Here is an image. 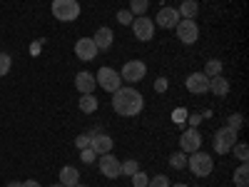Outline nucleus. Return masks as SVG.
Instances as JSON below:
<instances>
[{"instance_id":"obj_1","label":"nucleus","mask_w":249,"mask_h":187,"mask_svg":"<svg viewBox=\"0 0 249 187\" xmlns=\"http://www.w3.org/2000/svg\"><path fill=\"white\" fill-rule=\"evenodd\" d=\"M112 108L122 117H135L144 108V97L135 88H120V90L112 93Z\"/></svg>"},{"instance_id":"obj_2","label":"nucleus","mask_w":249,"mask_h":187,"mask_svg":"<svg viewBox=\"0 0 249 187\" xmlns=\"http://www.w3.org/2000/svg\"><path fill=\"white\" fill-rule=\"evenodd\" d=\"M55 20H60V23H72V20L80 18V3L77 0H53L50 5Z\"/></svg>"},{"instance_id":"obj_3","label":"nucleus","mask_w":249,"mask_h":187,"mask_svg":"<svg viewBox=\"0 0 249 187\" xmlns=\"http://www.w3.org/2000/svg\"><path fill=\"white\" fill-rule=\"evenodd\" d=\"M187 168H190L192 175H197V177H207L214 170V160H212V155L197 150V152H192L190 157H187Z\"/></svg>"},{"instance_id":"obj_4","label":"nucleus","mask_w":249,"mask_h":187,"mask_svg":"<svg viewBox=\"0 0 249 187\" xmlns=\"http://www.w3.org/2000/svg\"><path fill=\"white\" fill-rule=\"evenodd\" d=\"M95 82L105 90V93H115V90H120L122 88V77H120V73H115L112 68H100L97 73H95Z\"/></svg>"},{"instance_id":"obj_5","label":"nucleus","mask_w":249,"mask_h":187,"mask_svg":"<svg viewBox=\"0 0 249 187\" xmlns=\"http://www.w3.org/2000/svg\"><path fill=\"white\" fill-rule=\"evenodd\" d=\"M234 142H237V130H232V128H219L217 132H214V152L217 155H227V152H232V148H234Z\"/></svg>"},{"instance_id":"obj_6","label":"nucleus","mask_w":249,"mask_h":187,"mask_svg":"<svg viewBox=\"0 0 249 187\" xmlns=\"http://www.w3.org/2000/svg\"><path fill=\"white\" fill-rule=\"evenodd\" d=\"M144 75H147V65H144L142 60H130L124 62V68L120 70V77L124 82H130V85H135V82L144 80Z\"/></svg>"},{"instance_id":"obj_7","label":"nucleus","mask_w":249,"mask_h":187,"mask_svg":"<svg viewBox=\"0 0 249 187\" xmlns=\"http://www.w3.org/2000/svg\"><path fill=\"white\" fill-rule=\"evenodd\" d=\"M175 30H177V37L182 40L184 45H195L197 40H199V28H197V23L195 20H179V23L175 25Z\"/></svg>"},{"instance_id":"obj_8","label":"nucleus","mask_w":249,"mask_h":187,"mask_svg":"<svg viewBox=\"0 0 249 187\" xmlns=\"http://www.w3.org/2000/svg\"><path fill=\"white\" fill-rule=\"evenodd\" d=\"M132 33L137 40H142V43H147V40L155 37V23L147 18V15H137L132 20Z\"/></svg>"},{"instance_id":"obj_9","label":"nucleus","mask_w":249,"mask_h":187,"mask_svg":"<svg viewBox=\"0 0 249 187\" xmlns=\"http://www.w3.org/2000/svg\"><path fill=\"white\" fill-rule=\"evenodd\" d=\"M179 148H182L184 155H192V152H197V150L202 148V135L197 132V128H190L187 132H182V137H179Z\"/></svg>"},{"instance_id":"obj_10","label":"nucleus","mask_w":249,"mask_h":187,"mask_svg":"<svg viewBox=\"0 0 249 187\" xmlns=\"http://www.w3.org/2000/svg\"><path fill=\"white\" fill-rule=\"evenodd\" d=\"M112 148H115V142H112L110 135L90 132V150H92L95 155H107V152H112Z\"/></svg>"},{"instance_id":"obj_11","label":"nucleus","mask_w":249,"mask_h":187,"mask_svg":"<svg viewBox=\"0 0 249 187\" xmlns=\"http://www.w3.org/2000/svg\"><path fill=\"white\" fill-rule=\"evenodd\" d=\"M184 85L195 95H204V93H210V77H207L204 73H192V75H187Z\"/></svg>"},{"instance_id":"obj_12","label":"nucleus","mask_w":249,"mask_h":187,"mask_svg":"<svg viewBox=\"0 0 249 187\" xmlns=\"http://www.w3.org/2000/svg\"><path fill=\"white\" fill-rule=\"evenodd\" d=\"M97 53H100V50H97V45L92 43V37H80L77 43H75V55H77L80 60H85V62H88V60H95Z\"/></svg>"},{"instance_id":"obj_13","label":"nucleus","mask_w":249,"mask_h":187,"mask_svg":"<svg viewBox=\"0 0 249 187\" xmlns=\"http://www.w3.org/2000/svg\"><path fill=\"white\" fill-rule=\"evenodd\" d=\"M100 172L105 175L107 180H115V177H120L122 172H120V160L115 157V155H102L100 157Z\"/></svg>"},{"instance_id":"obj_14","label":"nucleus","mask_w":249,"mask_h":187,"mask_svg":"<svg viewBox=\"0 0 249 187\" xmlns=\"http://www.w3.org/2000/svg\"><path fill=\"white\" fill-rule=\"evenodd\" d=\"M179 13H177V8H162L160 13H157V18H155V23L160 25V28H164V30H170V28H175L177 23H179Z\"/></svg>"},{"instance_id":"obj_15","label":"nucleus","mask_w":249,"mask_h":187,"mask_svg":"<svg viewBox=\"0 0 249 187\" xmlns=\"http://www.w3.org/2000/svg\"><path fill=\"white\" fill-rule=\"evenodd\" d=\"M95 85H97V82H95V73H85V70H82V73L75 75V88L82 95H92L95 93Z\"/></svg>"},{"instance_id":"obj_16","label":"nucleus","mask_w":249,"mask_h":187,"mask_svg":"<svg viewBox=\"0 0 249 187\" xmlns=\"http://www.w3.org/2000/svg\"><path fill=\"white\" fill-rule=\"evenodd\" d=\"M92 43L97 45V50H110L112 43H115V33L110 28H97L95 30V37H92Z\"/></svg>"},{"instance_id":"obj_17","label":"nucleus","mask_w":249,"mask_h":187,"mask_svg":"<svg viewBox=\"0 0 249 187\" xmlns=\"http://www.w3.org/2000/svg\"><path fill=\"white\" fill-rule=\"evenodd\" d=\"M210 93L217 95V97H227L230 95V80L217 75V77H210Z\"/></svg>"},{"instance_id":"obj_18","label":"nucleus","mask_w":249,"mask_h":187,"mask_svg":"<svg viewBox=\"0 0 249 187\" xmlns=\"http://www.w3.org/2000/svg\"><path fill=\"white\" fill-rule=\"evenodd\" d=\"M179 18H184V20H195L197 18V13H199V3L197 0H182V5H179Z\"/></svg>"},{"instance_id":"obj_19","label":"nucleus","mask_w":249,"mask_h":187,"mask_svg":"<svg viewBox=\"0 0 249 187\" xmlns=\"http://www.w3.org/2000/svg\"><path fill=\"white\" fill-rule=\"evenodd\" d=\"M80 182V172L75 168H62L60 170V185H65V187H75Z\"/></svg>"},{"instance_id":"obj_20","label":"nucleus","mask_w":249,"mask_h":187,"mask_svg":"<svg viewBox=\"0 0 249 187\" xmlns=\"http://www.w3.org/2000/svg\"><path fill=\"white\" fill-rule=\"evenodd\" d=\"M232 180H234V185H237V187H247V185H249V165H247V162H242L239 168L234 170Z\"/></svg>"},{"instance_id":"obj_21","label":"nucleus","mask_w":249,"mask_h":187,"mask_svg":"<svg viewBox=\"0 0 249 187\" xmlns=\"http://www.w3.org/2000/svg\"><path fill=\"white\" fill-rule=\"evenodd\" d=\"M97 105H100V102H97L95 95H82V97H80V110H82V112H88V115L95 112Z\"/></svg>"},{"instance_id":"obj_22","label":"nucleus","mask_w":249,"mask_h":187,"mask_svg":"<svg viewBox=\"0 0 249 187\" xmlns=\"http://www.w3.org/2000/svg\"><path fill=\"white\" fill-rule=\"evenodd\" d=\"M222 60H210V62H207V65H204V75L207 77H217V75H222Z\"/></svg>"},{"instance_id":"obj_23","label":"nucleus","mask_w":249,"mask_h":187,"mask_svg":"<svg viewBox=\"0 0 249 187\" xmlns=\"http://www.w3.org/2000/svg\"><path fill=\"white\" fill-rule=\"evenodd\" d=\"M232 152H234V157H237L239 162H247V160H249V145H247V142H234Z\"/></svg>"},{"instance_id":"obj_24","label":"nucleus","mask_w":249,"mask_h":187,"mask_svg":"<svg viewBox=\"0 0 249 187\" xmlns=\"http://www.w3.org/2000/svg\"><path fill=\"white\" fill-rule=\"evenodd\" d=\"M150 8V0H130V13L132 15H144Z\"/></svg>"},{"instance_id":"obj_25","label":"nucleus","mask_w":249,"mask_h":187,"mask_svg":"<svg viewBox=\"0 0 249 187\" xmlns=\"http://www.w3.org/2000/svg\"><path fill=\"white\" fill-rule=\"evenodd\" d=\"M137 170H140L137 160H124V162H120V172H122V175H130V177H132Z\"/></svg>"},{"instance_id":"obj_26","label":"nucleus","mask_w":249,"mask_h":187,"mask_svg":"<svg viewBox=\"0 0 249 187\" xmlns=\"http://www.w3.org/2000/svg\"><path fill=\"white\" fill-rule=\"evenodd\" d=\"M170 165H172L175 170H184V168H187V155H184V152H175V155L170 157Z\"/></svg>"},{"instance_id":"obj_27","label":"nucleus","mask_w":249,"mask_h":187,"mask_svg":"<svg viewBox=\"0 0 249 187\" xmlns=\"http://www.w3.org/2000/svg\"><path fill=\"white\" fill-rule=\"evenodd\" d=\"M10 65H13V60L8 53H0V77H5L10 73Z\"/></svg>"},{"instance_id":"obj_28","label":"nucleus","mask_w":249,"mask_h":187,"mask_svg":"<svg viewBox=\"0 0 249 187\" xmlns=\"http://www.w3.org/2000/svg\"><path fill=\"white\" fill-rule=\"evenodd\" d=\"M244 125V117L239 115V112H234V115H230V120H227V128H232V130H237L239 132V128Z\"/></svg>"},{"instance_id":"obj_29","label":"nucleus","mask_w":249,"mask_h":187,"mask_svg":"<svg viewBox=\"0 0 249 187\" xmlns=\"http://www.w3.org/2000/svg\"><path fill=\"white\" fill-rule=\"evenodd\" d=\"M147 182H150V177L144 175L142 170H137V172L132 175V185H135V187H147Z\"/></svg>"},{"instance_id":"obj_30","label":"nucleus","mask_w":249,"mask_h":187,"mask_svg":"<svg viewBox=\"0 0 249 187\" xmlns=\"http://www.w3.org/2000/svg\"><path fill=\"white\" fill-rule=\"evenodd\" d=\"M147 187H170V180H167V175H155L147 182Z\"/></svg>"},{"instance_id":"obj_31","label":"nucleus","mask_w":249,"mask_h":187,"mask_svg":"<svg viewBox=\"0 0 249 187\" xmlns=\"http://www.w3.org/2000/svg\"><path fill=\"white\" fill-rule=\"evenodd\" d=\"M117 20H120L122 25H132V20H135V18H132L130 10H120V13H117Z\"/></svg>"},{"instance_id":"obj_32","label":"nucleus","mask_w":249,"mask_h":187,"mask_svg":"<svg viewBox=\"0 0 249 187\" xmlns=\"http://www.w3.org/2000/svg\"><path fill=\"white\" fill-rule=\"evenodd\" d=\"M75 145H77V150L90 148V132H88V135H77V137H75Z\"/></svg>"},{"instance_id":"obj_33","label":"nucleus","mask_w":249,"mask_h":187,"mask_svg":"<svg viewBox=\"0 0 249 187\" xmlns=\"http://www.w3.org/2000/svg\"><path fill=\"white\" fill-rule=\"evenodd\" d=\"M80 157H82V162H95V152L90 150V148H85V150H80Z\"/></svg>"},{"instance_id":"obj_34","label":"nucleus","mask_w":249,"mask_h":187,"mask_svg":"<svg viewBox=\"0 0 249 187\" xmlns=\"http://www.w3.org/2000/svg\"><path fill=\"white\" fill-rule=\"evenodd\" d=\"M167 85H170L167 77H157V80H155V90H157V93H164V90H167Z\"/></svg>"},{"instance_id":"obj_35","label":"nucleus","mask_w":249,"mask_h":187,"mask_svg":"<svg viewBox=\"0 0 249 187\" xmlns=\"http://www.w3.org/2000/svg\"><path fill=\"white\" fill-rule=\"evenodd\" d=\"M187 122H190V128H197V125L202 122V115H197V112L195 115H187Z\"/></svg>"},{"instance_id":"obj_36","label":"nucleus","mask_w":249,"mask_h":187,"mask_svg":"<svg viewBox=\"0 0 249 187\" xmlns=\"http://www.w3.org/2000/svg\"><path fill=\"white\" fill-rule=\"evenodd\" d=\"M172 117H175V120H187V112H184V110H177Z\"/></svg>"},{"instance_id":"obj_37","label":"nucleus","mask_w":249,"mask_h":187,"mask_svg":"<svg viewBox=\"0 0 249 187\" xmlns=\"http://www.w3.org/2000/svg\"><path fill=\"white\" fill-rule=\"evenodd\" d=\"M23 187H40V182H35V180H25Z\"/></svg>"},{"instance_id":"obj_38","label":"nucleus","mask_w":249,"mask_h":187,"mask_svg":"<svg viewBox=\"0 0 249 187\" xmlns=\"http://www.w3.org/2000/svg\"><path fill=\"white\" fill-rule=\"evenodd\" d=\"M8 187H23V182H10Z\"/></svg>"},{"instance_id":"obj_39","label":"nucleus","mask_w":249,"mask_h":187,"mask_svg":"<svg viewBox=\"0 0 249 187\" xmlns=\"http://www.w3.org/2000/svg\"><path fill=\"white\" fill-rule=\"evenodd\" d=\"M170 187H187L184 182H177V185H170Z\"/></svg>"},{"instance_id":"obj_40","label":"nucleus","mask_w":249,"mask_h":187,"mask_svg":"<svg viewBox=\"0 0 249 187\" xmlns=\"http://www.w3.org/2000/svg\"><path fill=\"white\" fill-rule=\"evenodd\" d=\"M75 187H85V185H82V182H77V185H75Z\"/></svg>"},{"instance_id":"obj_41","label":"nucleus","mask_w":249,"mask_h":187,"mask_svg":"<svg viewBox=\"0 0 249 187\" xmlns=\"http://www.w3.org/2000/svg\"><path fill=\"white\" fill-rule=\"evenodd\" d=\"M53 187H65V185H60V182H57V185H53Z\"/></svg>"}]
</instances>
